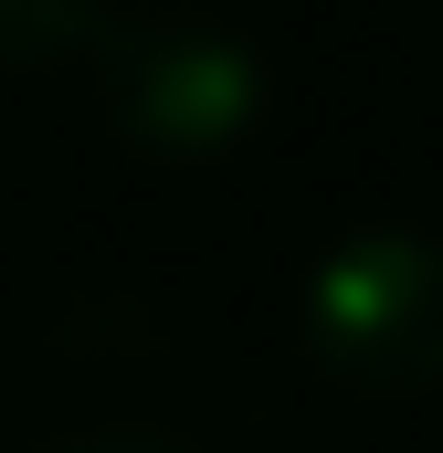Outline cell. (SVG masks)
<instances>
[{
    "mask_svg": "<svg viewBox=\"0 0 443 453\" xmlns=\"http://www.w3.org/2000/svg\"><path fill=\"white\" fill-rule=\"evenodd\" d=\"M96 64V116L116 148L159 158V169H212L232 148H253V127L275 106V74L253 53V32H232L222 11H127L85 42Z\"/></svg>",
    "mask_w": 443,
    "mask_h": 453,
    "instance_id": "cell-1",
    "label": "cell"
},
{
    "mask_svg": "<svg viewBox=\"0 0 443 453\" xmlns=\"http://www.w3.org/2000/svg\"><path fill=\"white\" fill-rule=\"evenodd\" d=\"M296 338L359 401H433L443 390V232L359 222L296 285Z\"/></svg>",
    "mask_w": 443,
    "mask_h": 453,
    "instance_id": "cell-2",
    "label": "cell"
},
{
    "mask_svg": "<svg viewBox=\"0 0 443 453\" xmlns=\"http://www.w3.org/2000/svg\"><path fill=\"white\" fill-rule=\"evenodd\" d=\"M116 0H0V74H32V64H74L96 32H106Z\"/></svg>",
    "mask_w": 443,
    "mask_h": 453,
    "instance_id": "cell-3",
    "label": "cell"
},
{
    "mask_svg": "<svg viewBox=\"0 0 443 453\" xmlns=\"http://www.w3.org/2000/svg\"><path fill=\"white\" fill-rule=\"evenodd\" d=\"M43 453H201V443L169 433V422H74V433H53Z\"/></svg>",
    "mask_w": 443,
    "mask_h": 453,
    "instance_id": "cell-4",
    "label": "cell"
}]
</instances>
